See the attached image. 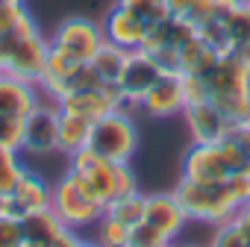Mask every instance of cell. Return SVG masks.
Instances as JSON below:
<instances>
[{
  "label": "cell",
  "instance_id": "obj_10",
  "mask_svg": "<svg viewBox=\"0 0 250 247\" xmlns=\"http://www.w3.org/2000/svg\"><path fill=\"white\" fill-rule=\"evenodd\" d=\"M106 41L103 27L88 21V18H68L56 27V33L50 36V44L68 50L74 59L80 62H91V56L100 50V44Z\"/></svg>",
  "mask_w": 250,
  "mask_h": 247
},
{
  "label": "cell",
  "instance_id": "obj_18",
  "mask_svg": "<svg viewBox=\"0 0 250 247\" xmlns=\"http://www.w3.org/2000/svg\"><path fill=\"white\" fill-rule=\"evenodd\" d=\"M218 59H221V53H218L209 41H203L200 36H194V39L180 50V77H188V74L203 77V74H209V71L215 68Z\"/></svg>",
  "mask_w": 250,
  "mask_h": 247
},
{
  "label": "cell",
  "instance_id": "obj_34",
  "mask_svg": "<svg viewBox=\"0 0 250 247\" xmlns=\"http://www.w3.org/2000/svg\"><path fill=\"white\" fill-rule=\"evenodd\" d=\"M21 247H39V244H27V241H24V244H21Z\"/></svg>",
  "mask_w": 250,
  "mask_h": 247
},
{
  "label": "cell",
  "instance_id": "obj_9",
  "mask_svg": "<svg viewBox=\"0 0 250 247\" xmlns=\"http://www.w3.org/2000/svg\"><path fill=\"white\" fill-rule=\"evenodd\" d=\"M162 74H165L162 65L150 53H145L142 47L127 53V62H124V71L118 77V85H121V94H124V100H127V109L130 112L142 106L145 94L156 85V80Z\"/></svg>",
  "mask_w": 250,
  "mask_h": 247
},
{
  "label": "cell",
  "instance_id": "obj_16",
  "mask_svg": "<svg viewBox=\"0 0 250 247\" xmlns=\"http://www.w3.org/2000/svg\"><path fill=\"white\" fill-rule=\"evenodd\" d=\"M39 100L42 91L36 82L0 74V118H27Z\"/></svg>",
  "mask_w": 250,
  "mask_h": 247
},
{
  "label": "cell",
  "instance_id": "obj_21",
  "mask_svg": "<svg viewBox=\"0 0 250 247\" xmlns=\"http://www.w3.org/2000/svg\"><path fill=\"white\" fill-rule=\"evenodd\" d=\"M106 215L115 218L118 224H124V226L133 229L136 224L145 221V194L136 188V191H130V194H124V197L112 200V203L106 206Z\"/></svg>",
  "mask_w": 250,
  "mask_h": 247
},
{
  "label": "cell",
  "instance_id": "obj_15",
  "mask_svg": "<svg viewBox=\"0 0 250 247\" xmlns=\"http://www.w3.org/2000/svg\"><path fill=\"white\" fill-rule=\"evenodd\" d=\"M100 27H103L106 41H112V44H118L124 50H139L145 44V39H147V30H150L145 21H139L133 12H127L118 3L106 12V18H103Z\"/></svg>",
  "mask_w": 250,
  "mask_h": 247
},
{
  "label": "cell",
  "instance_id": "obj_4",
  "mask_svg": "<svg viewBox=\"0 0 250 247\" xmlns=\"http://www.w3.org/2000/svg\"><path fill=\"white\" fill-rule=\"evenodd\" d=\"M241 168H250V162L229 136L215 144H191L183 159V177L194 183H224Z\"/></svg>",
  "mask_w": 250,
  "mask_h": 247
},
{
  "label": "cell",
  "instance_id": "obj_3",
  "mask_svg": "<svg viewBox=\"0 0 250 247\" xmlns=\"http://www.w3.org/2000/svg\"><path fill=\"white\" fill-rule=\"evenodd\" d=\"M50 209L59 215V221L77 232L91 229L103 215L106 203L71 171H65L53 185H50Z\"/></svg>",
  "mask_w": 250,
  "mask_h": 247
},
{
  "label": "cell",
  "instance_id": "obj_5",
  "mask_svg": "<svg viewBox=\"0 0 250 247\" xmlns=\"http://www.w3.org/2000/svg\"><path fill=\"white\" fill-rule=\"evenodd\" d=\"M85 150L112 159V162H133L136 150H139V127L130 112H109L100 121L91 124L88 130V142Z\"/></svg>",
  "mask_w": 250,
  "mask_h": 247
},
{
  "label": "cell",
  "instance_id": "obj_33",
  "mask_svg": "<svg viewBox=\"0 0 250 247\" xmlns=\"http://www.w3.org/2000/svg\"><path fill=\"white\" fill-rule=\"evenodd\" d=\"M6 3H24V0H0V6H6Z\"/></svg>",
  "mask_w": 250,
  "mask_h": 247
},
{
  "label": "cell",
  "instance_id": "obj_1",
  "mask_svg": "<svg viewBox=\"0 0 250 247\" xmlns=\"http://www.w3.org/2000/svg\"><path fill=\"white\" fill-rule=\"evenodd\" d=\"M68 171L74 177H80L106 206L139 188L130 162H112V159H103V156L85 150V147L68 156Z\"/></svg>",
  "mask_w": 250,
  "mask_h": 247
},
{
  "label": "cell",
  "instance_id": "obj_14",
  "mask_svg": "<svg viewBox=\"0 0 250 247\" xmlns=\"http://www.w3.org/2000/svg\"><path fill=\"white\" fill-rule=\"evenodd\" d=\"M145 221L174 241L186 226L188 215L174 197V191H153V194H145Z\"/></svg>",
  "mask_w": 250,
  "mask_h": 247
},
{
  "label": "cell",
  "instance_id": "obj_29",
  "mask_svg": "<svg viewBox=\"0 0 250 247\" xmlns=\"http://www.w3.org/2000/svg\"><path fill=\"white\" fill-rule=\"evenodd\" d=\"M227 183H229V188L235 191V197H238L241 203H247V200H250V168H241V171H232Z\"/></svg>",
  "mask_w": 250,
  "mask_h": 247
},
{
  "label": "cell",
  "instance_id": "obj_35",
  "mask_svg": "<svg viewBox=\"0 0 250 247\" xmlns=\"http://www.w3.org/2000/svg\"><path fill=\"white\" fill-rule=\"evenodd\" d=\"M247 3H250V0H247Z\"/></svg>",
  "mask_w": 250,
  "mask_h": 247
},
{
  "label": "cell",
  "instance_id": "obj_2",
  "mask_svg": "<svg viewBox=\"0 0 250 247\" xmlns=\"http://www.w3.org/2000/svg\"><path fill=\"white\" fill-rule=\"evenodd\" d=\"M174 197L186 209L188 221H200L212 226L229 221L235 209L241 206V200L235 197L227 180L224 183H194V180L180 177V183L174 185Z\"/></svg>",
  "mask_w": 250,
  "mask_h": 247
},
{
  "label": "cell",
  "instance_id": "obj_19",
  "mask_svg": "<svg viewBox=\"0 0 250 247\" xmlns=\"http://www.w3.org/2000/svg\"><path fill=\"white\" fill-rule=\"evenodd\" d=\"M88 130H91V121L59 109V153L71 156V153L83 150L88 142Z\"/></svg>",
  "mask_w": 250,
  "mask_h": 247
},
{
  "label": "cell",
  "instance_id": "obj_30",
  "mask_svg": "<svg viewBox=\"0 0 250 247\" xmlns=\"http://www.w3.org/2000/svg\"><path fill=\"white\" fill-rule=\"evenodd\" d=\"M194 3L197 0H165V6L171 9V15H180V18H186L194 9Z\"/></svg>",
  "mask_w": 250,
  "mask_h": 247
},
{
  "label": "cell",
  "instance_id": "obj_17",
  "mask_svg": "<svg viewBox=\"0 0 250 247\" xmlns=\"http://www.w3.org/2000/svg\"><path fill=\"white\" fill-rule=\"evenodd\" d=\"M21 229H24V241H27V244L50 247V244L62 235L65 224H62V221H59V215L47 206V209H39V212H33V215L21 218Z\"/></svg>",
  "mask_w": 250,
  "mask_h": 247
},
{
  "label": "cell",
  "instance_id": "obj_26",
  "mask_svg": "<svg viewBox=\"0 0 250 247\" xmlns=\"http://www.w3.org/2000/svg\"><path fill=\"white\" fill-rule=\"evenodd\" d=\"M209 247H250V238H247L232 221H224V224L215 226Z\"/></svg>",
  "mask_w": 250,
  "mask_h": 247
},
{
  "label": "cell",
  "instance_id": "obj_36",
  "mask_svg": "<svg viewBox=\"0 0 250 247\" xmlns=\"http://www.w3.org/2000/svg\"><path fill=\"white\" fill-rule=\"evenodd\" d=\"M247 6H250V3H247Z\"/></svg>",
  "mask_w": 250,
  "mask_h": 247
},
{
  "label": "cell",
  "instance_id": "obj_27",
  "mask_svg": "<svg viewBox=\"0 0 250 247\" xmlns=\"http://www.w3.org/2000/svg\"><path fill=\"white\" fill-rule=\"evenodd\" d=\"M21 139H24V118H0V147L21 153Z\"/></svg>",
  "mask_w": 250,
  "mask_h": 247
},
{
  "label": "cell",
  "instance_id": "obj_28",
  "mask_svg": "<svg viewBox=\"0 0 250 247\" xmlns=\"http://www.w3.org/2000/svg\"><path fill=\"white\" fill-rule=\"evenodd\" d=\"M24 244V229L18 218L0 215V247H21Z\"/></svg>",
  "mask_w": 250,
  "mask_h": 247
},
{
  "label": "cell",
  "instance_id": "obj_20",
  "mask_svg": "<svg viewBox=\"0 0 250 247\" xmlns=\"http://www.w3.org/2000/svg\"><path fill=\"white\" fill-rule=\"evenodd\" d=\"M127 53L130 50H124V47H118L112 41L100 44V50L91 56V65H94V71L100 74L103 82H118V77L124 71V62H127Z\"/></svg>",
  "mask_w": 250,
  "mask_h": 247
},
{
  "label": "cell",
  "instance_id": "obj_8",
  "mask_svg": "<svg viewBox=\"0 0 250 247\" xmlns=\"http://www.w3.org/2000/svg\"><path fill=\"white\" fill-rule=\"evenodd\" d=\"M56 106H59L62 112L80 115V118H85V121H91V124H94V121H100V118H103V115H109V112H118V109L130 112L118 82H100V85H94V88L71 91V94L59 97V100H56Z\"/></svg>",
  "mask_w": 250,
  "mask_h": 247
},
{
  "label": "cell",
  "instance_id": "obj_13",
  "mask_svg": "<svg viewBox=\"0 0 250 247\" xmlns=\"http://www.w3.org/2000/svg\"><path fill=\"white\" fill-rule=\"evenodd\" d=\"M47 206H50V183L27 168V174L18 180V185L6 194V215L21 221V218L33 215L39 209H47Z\"/></svg>",
  "mask_w": 250,
  "mask_h": 247
},
{
  "label": "cell",
  "instance_id": "obj_23",
  "mask_svg": "<svg viewBox=\"0 0 250 247\" xmlns=\"http://www.w3.org/2000/svg\"><path fill=\"white\" fill-rule=\"evenodd\" d=\"M115 3L124 6L127 12H133L147 27H153V24H159V21H165L171 15V9L165 6V0H115Z\"/></svg>",
  "mask_w": 250,
  "mask_h": 247
},
{
  "label": "cell",
  "instance_id": "obj_25",
  "mask_svg": "<svg viewBox=\"0 0 250 247\" xmlns=\"http://www.w3.org/2000/svg\"><path fill=\"white\" fill-rule=\"evenodd\" d=\"M127 247H171V238L162 235L156 226H150L147 221L136 224L130 229V238H127Z\"/></svg>",
  "mask_w": 250,
  "mask_h": 247
},
{
  "label": "cell",
  "instance_id": "obj_37",
  "mask_svg": "<svg viewBox=\"0 0 250 247\" xmlns=\"http://www.w3.org/2000/svg\"><path fill=\"white\" fill-rule=\"evenodd\" d=\"M171 247H174V244H171Z\"/></svg>",
  "mask_w": 250,
  "mask_h": 247
},
{
  "label": "cell",
  "instance_id": "obj_12",
  "mask_svg": "<svg viewBox=\"0 0 250 247\" xmlns=\"http://www.w3.org/2000/svg\"><path fill=\"white\" fill-rule=\"evenodd\" d=\"M186 106H188V100H186L183 77L180 74H162L156 80V85L145 94L139 109L147 112L150 118H174V115H183Z\"/></svg>",
  "mask_w": 250,
  "mask_h": 247
},
{
  "label": "cell",
  "instance_id": "obj_6",
  "mask_svg": "<svg viewBox=\"0 0 250 247\" xmlns=\"http://www.w3.org/2000/svg\"><path fill=\"white\" fill-rule=\"evenodd\" d=\"M47 50H50V39H44L39 30L24 36H0V74L39 85V77L47 62Z\"/></svg>",
  "mask_w": 250,
  "mask_h": 247
},
{
  "label": "cell",
  "instance_id": "obj_32",
  "mask_svg": "<svg viewBox=\"0 0 250 247\" xmlns=\"http://www.w3.org/2000/svg\"><path fill=\"white\" fill-rule=\"evenodd\" d=\"M0 215H6V194L0 191Z\"/></svg>",
  "mask_w": 250,
  "mask_h": 247
},
{
  "label": "cell",
  "instance_id": "obj_31",
  "mask_svg": "<svg viewBox=\"0 0 250 247\" xmlns=\"http://www.w3.org/2000/svg\"><path fill=\"white\" fill-rule=\"evenodd\" d=\"M15 159H21V153H18V150L0 147V168H6V165H9V162H15Z\"/></svg>",
  "mask_w": 250,
  "mask_h": 247
},
{
  "label": "cell",
  "instance_id": "obj_7",
  "mask_svg": "<svg viewBox=\"0 0 250 247\" xmlns=\"http://www.w3.org/2000/svg\"><path fill=\"white\" fill-rule=\"evenodd\" d=\"M24 156H50L59 153V106L53 100H39L33 112L24 118Z\"/></svg>",
  "mask_w": 250,
  "mask_h": 247
},
{
  "label": "cell",
  "instance_id": "obj_24",
  "mask_svg": "<svg viewBox=\"0 0 250 247\" xmlns=\"http://www.w3.org/2000/svg\"><path fill=\"white\" fill-rule=\"evenodd\" d=\"M227 27V36H229V47L238 44V41H250V6H247V0L229 15L221 21Z\"/></svg>",
  "mask_w": 250,
  "mask_h": 247
},
{
  "label": "cell",
  "instance_id": "obj_22",
  "mask_svg": "<svg viewBox=\"0 0 250 247\" xmlns=\"http://www.w3.org/2000/svg\"><path fill=\"white\" fill-rule=\"evenodd\" d=\"M94 244L97 247H127V238H130V226H124V224H118L115 218H109V215H103L94 226Z\"/></svg>",
  "mask_w": 250,
  "mask_h": 247
},
{
  "label": "cell",
  "instance_id": "obj_11",
  "mask_svg": "<svg viewBox=\"0 0 250 247\" xmlns=\"http://www.w3.org/2000/svg\"><path fill=\"white\" fill-rule=\"evenodd\" d=\"M183 115H186V124H188V133H191L194 144H215V142L227 139L229 130H232V121L212 100L188 103L183 109Z\"/></svg>",
  "mask_w": 250,
  "mask_h": 247
}]
</instances>
